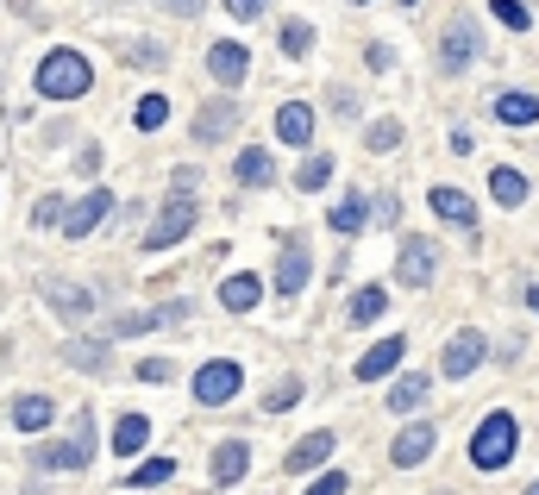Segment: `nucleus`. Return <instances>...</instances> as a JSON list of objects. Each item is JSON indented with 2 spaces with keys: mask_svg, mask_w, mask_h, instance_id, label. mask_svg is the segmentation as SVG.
Wrapping results in <instances>:
<instances>
[{
  "mask_svg": "<svg viewBox=\"0 0 539 495\" xmlns=\"http://www.w3.org/2000/svg\"><path fill=\"white\" fill-rule=\"evenodd\" d=\"M182 314H189V308H182V301H176V308H145V314H120V320H113V339H138V333H157L163 320H182Z\"/></svg>",
  "mask_w": 539,
  "mask_h": 495,
  "instance_id": "5701e85b",
  "label": "nucleus"
},
{
  "mask_svg": "<svg viewBox=\"0 0 539 495\" xmlns=\"http://www.w3.org/2000/svg\"><path fill=\"white\" fill-rule=\"evenodd\" d=\"M51 420H57L51 395H19V402H13V427H19V433H44Z\"/></svg>",
  "mask_w": 539,
  "mask_h": 495,
  "instance_id": "b1692460",
  "label": "nucleus"
},
{
  "mask_svg": "<svg viewBox=\"0 0 539 495\" xmlns=\"http://www.w3.org/2000/svg\"><path fill=\"white\" fill-rule=\"evenodd\" d=\"M107 214H113V195H107V188H88V195H82L76 207H69V214H63L57 226H63V239H69V245H82V239H88V232H95Z\"/></svg>",
  "mask_w": 539,
  "mask_h": 495,
  "instance_id": "6e6552de",
  "label": "nucleus"
},
{
  "mask_svg": "<svg viewBox=\"0 0 539 495\" xmlns=\"http://www.w3.org/2000/svg\"><path fill=\"white\" fill-rule=\"evenodd\" d=\"M489 358V339L477 333V326H464V333H452L445 339V358H439V376H452V383H464L477 364Z\"/></svg>",
  "mask_w": 539,
  "mask_h": 495,
  "instance_id": "0eeeda50",
  "label": "nucleus"
},
{
  "mask_svg": "<svg viewBox=\"0 0 539 495\" xmlns=\"http://www.w3.org/2000/svg\"><path fill=\"white\" fill-rule=\"evenodd\" d=\"M163 120H170V101H163V94H145V101L132 107V126H138V132H157Z\"/></svg>",
  "mask_w": 539,
  "mask_h": 495,
  "instance_id": "473e14b6",
  "label": "nucleus"
},
{
  "mask_svg": "<svg viewBox=\"0 0 539 495\" xmlns=\"http://www.w3.org/2000/svg\"><path fill=\"white\" fill-rule=\"evenodd\" d=\"M57 220H63V201L44 195V201H38V226H57Z\"/></svg>",
  "mask_w": 539,
  "mask_h": 495,
  "instance_id": "79ce46f5",
  "label": "nucleus"
},
{
  "mask_svg": "<svg viewBox=\"0 0 539 495\" xmlns=\"http://www.w3.org/2000/svg\"><path fill=\"white\" fill-rule=\"evenodd\" d=\"M496 120H502V126H533V120H539V94H502V101H496Z\"/></svg>",
  "mask_w": 539,
  "mask_h": 495,
  "instance_id": "cd10ccee",
  "label": "nucleus"
},
{
  "mask_svg": "<svg viewBox=\"0 0 539 495\" xmlns=\"http://www.w3.org/2000/svg\"><path fill=\"white\" fill-rule=\"evenodd\" d=\"M232 126H239V101H207L195 113V145H214V138H226Z\"/></svg>",
  "mask_w": 539,
  "mask_h": 495,
  "instance_id": "a211bd4d",
  "label": "nucleus"
},
{
  "mask_svg": "<svg viewBox=\"0 0 539 495\" xmlns=\"http://www.w3.org/2000/svg\"><path fill=\"white\" fill-rule=\"evenodd\" d=\"M489 195H496L502 207H521V201H527V176L502 163V170H489Z\"/></svg>",
  "mask_w": 539,
  "mask_h": 495,
  "instance_id": "c85d7f7f",
  "label": "nucleus"
},
{
  "mask_svg": "<svg viewBox=\"0 0 539 495\" xmlns=\"http://www.w3.org/2000/svg\"><path fill=\"white\" fill-rule=\"evenodd\" d=\"M452 151H458V157H471V151H477V138H471V126H452Z\"/></svg>",
  "mask_w": 539,
  "mask_h": 495,
  "instance_id": "c03bdc74",
  "label": "nucleus"
},
{
  "mask_svg": "<svg viewBox=\"0 0 539 495\" xmlns=\"http://www.w3.org/2000/svg\"><path fill=\"white\" fill-rule=\"evenodd\" d=\"M308 270H314L308 239H289L283 257H276V295H301V289H308Z\"/></svg>",
  "mask_w": 539,
  "mask_h": 495,
  "instance_id": "9d476101",
  "label": "nucleus"
},
{
  "mask_svg": "<svg viewBox=\"0 0 539 495\" xmlns=\"http://www.w3.org/2000/svg\"><path fill=\"white\" fill-rule=\"evenodd\" d=\"M257 295H264V282H257V276H226V282H220V308H226V314H251Z\"/></svg>",
  "mask_w": 539,
  "mask_h": 495,
  "instance_id": "393cba45",
  "label": "nucleus"
},
{
  "mask_svg": "<svg viewBox=\"0 0 539 495\" xmlns=\"http://www.w3.org/2000/svg\"><path fill=\"white\" fill-rule=\"evenodd\" d=\"M239 389H245V370L232 364V358H207V364L195 370V402H201V408L239 402Z\"/></svg>",
  "mask_w": 539,
  "mask_h": 495,
  "instance_id": "39448f33",
  "label": "nucleus"
},
{
  "mask_svg": "<svg viewBox=\"0 0 539 495\" xmlns=\"http://www.w3.org/2000/svg\"><path fill=\"white\" fill-rule=\"evenodd\" d=\"M314 51V26H308V19H289V26H283V57H308Z\"/></svg>",
  "mask_w": 539,
  "mask_h": 495,
  "instance_id": "c9c22d12",
  "label": "nucleus"
},
{
  "mask_svg": "<svg viewBox=\"0 0 539 495\" xmlns=\"http://www.w3.org/2000/svg\"><path fill=\"white\" fill-rule=\"evenodd\" d=\"M377 220H383V226H395V220H402V201L383 195V201H377Z\"/></svg>",
  "mask_w": 539,
  "mask_h": 495,
  "instance_id": "a18cd8bd",
  "label": "nucleus"
},
{
  "mask_svg": "<svg viewBox=\"0 0 539 495\" xmlns=\"http://www.w3.org/2000/svg\"><path fill=\"white\" fill-rule=\"evenodd\" d=\"M402 358H408V339H402V333H389V339H377V345L364 351L351 376H358V383H383V376H389L395 364H402Z\"/></svg>",
  "mask_w": 539,
  "mask_h": 495,
  "instance_id": "9b49d317",
  "label": "nucleus"
},
{
  "mask_svg": "<svg viewBox=\"0 0 539 495\" xmlns=\"http://www.w3.org/2000/svg\"><path fill=\"white\" fill-rule=\"evenodd\" d=\"M489 13H496L508 32H527V26H533V13L521 7V0H489Z\"/></svg>",
  "mask_w": 539,
  "mask_h": 495,
  "instance_id": "e433bc0d",
  "label": "nucleus"
},
{
  "mask_svg": "<svg viewBox=\"0 0 539 495\" xmlns=\"http://www.w3.org/2000/svg\"><path fill=\"white\" fill-rule=\"evenodd\" d=\"M301 395H308V383H301V376H283V383H276L270 395H264V414H289Z\"/></svg>",
  "mask_w": 539,
  "mask_h": 495,
  "instance_id": "2f4dec72",
  "label": "nucleus"
},
{
  "mask_svg": "<svg viewBox=\"0 0 539 495\" xmlns=\"http://www.w3.org/2000/svg\"><path fill=\"white\" fill-rule=\"evenodd\" d=\"M326 182H333V157H326V151H308V157H301V170H295V188H301V195H320Z\"/></svg>",
  "mask_w": 539,
  "mask_h": 495,
  "instance_id": "a878e982",
  "label": "nucleus"
},
{
  "mask_svg": "<svg viewBox=\"0 0 539 495\" xmlns=\"http://www.w3.org/2000/svg\"><path fill=\"white\" fill-rule=\"evenodd\" d=\"M170 376H176L170 358H145V364H138V383H170Z\"/></svg>",
  "mask_w": 539,
  "mask_h": 495,
  "instance_id": "58836bf2",
  "label": "nucleus"
},
{
  "mask_svg": "<svg viewBox=\"0 0 539 495\" xmlns=\"http://www.w3.org/2000/svg\"><path fill=\"white\" fill-rule=\"evenodd\" d=\"M351 7H364V0H351Z\"/></svg>",
  "mask_w": 539,
  "mask_h": 495,
  "instance_id": "3c124183",
  "label": "nucleus"
},
{
  "mask_svg": "<svg viewBox=\"0 0 539 495\" xmlns=\"http://www.w3.org/2000/svg\"><path fill=\"white\" fill-rule=\"evenodd\" d=\"M245 63H251V57H245V44H239V38H220L214 51H207V76H214V82L232 94V88L245 82Z\"/></svg>",
  "mask_w": 539,
  "mask_h": 495,
  "instance_id": "4468645a",
  "label": "nucleus"
},
{
  "mask_svg": "<svg viewBox=\"0 0 539 495\" xmlns=\"http://www.w3.org/2000/svg\"><path fill=\"white\" fill-rule=\"evenodd\" d=\"M76 170L95 176V170H101V145H82V151H76Z\"/></svg>",
  "mask_w": 539,
  "mask_h": 495,
  "instance_id": "a19ab883",
  "label": "nucleus"
},
{
  "mask_svg": "<svg viewBox=\"0 0 539 495\" xmlns=\"http://www.w3.org/2000/svg\"><path fill=\"white\" fill-rule=\"evenodd\" d=\"M88 458H95V414H88V408L69 420V439L32 445V464L38 470H69V477H76V470H88Z\"/></svg>",
  "mask_w": 539,
  "mask_h": 495,
  "instance_id": "7ed1b4c3",
  "label": "nucleus"
},
{
  "mask_svg": "<svg viewBox=\"0 0 539 495\" xmlns=\"http://www.w3.org/2000/svg\"><path fill=\"white\" fill-rule=\"evenodd\" d=\"M32 88L44 94V101H82V94L95 88V69H88V57H82V51H69V44H57V51L38 63Z\"/></svg>",
  "mask_w": 539,
  "mask_h": 495,
  "instance_id": "f257e3e1",
  "label": "nucleus"
},
{
  "mask_svg": "<svg viewBox=\"0 0 539 495\" xmlns=\"http://www.w3.org/2000/svg\"><path fill=\"white\" fill-rule=\"evenodd\" d=\"M527 495H539V483H533V489H527Z\"/></svg>",
  "mask_w": 539,
  "mask_h": 495,
  "instance_id": "8fccbe9b",
  "label": "nucleus"
},
{
  "mask_svg": "<svg viewBox=\"0 0 539 495\" xmlns=\"http://www.w3.org/2000/svg\"><path fill=\"white\" fill-rule=\"evenodd\" d=\"M276 145H314V107L308 101H283V113H276Z\"/></svg>",
  "mask_w": 539,
  "mask_h": 495,
  "instance_id": "dca6fc26",
  "label": "nucleus"
},
{
  "mask_svg": "<svg viewBox=\"0 0 539 495\" xmlns=\"http://www.w3.org/2000/svg\"><path fill=\"white\" fill-rule=\"evenodd\" d=\"M427 201H433V214H439L445 226H464V232H471V239H477V201L464 195V188H452V182H439V188H433Z\"/></svg>",
  "mask_w": 539,
  "mask_h": 495,
  "instance_id": "ddd939ff",
  "label": "nucleus"
},
{
  "mask_svg": "<svg viewBox=\"0 0 539 495\" xmlns=\"http://www.w3.org/2000/svg\"><path fill=\"white\" fill-rule=\"evenodd\" d=\"M364 57H370V69H389V63H395V51H389V44H370Z\"/></svg>",
  "mask_w": 539,
  "mask_h": 495,
  "instance_id": "49530a36",
  "label": "nucleus"
},
{
  "mask_svg": "<svg viewBox=\"0 0 539 495\" xmlns=\"http://www.w3.org/2000/svg\"><path fill=\"white\" fill-rule=\"evenodd\" d=\"M439 276V251H433V239H408L395 245V282H402V289H427V282Z\"/></svg>",
  "mask_w": 539,
  "mask_h": 495,
  "instance_id": "423d86ee",
  "label": "nucleus"
},
{
  "mask_svg": "<svg viewBox=\"0 0 539 495\" xmlns=\"http://www.w3.org/2000/svg\"><path fill=\"white\" fill-rule=\"evenodd\" d=\"M195 220H201V207L189 201V195H170L157 207V220L145 226V251H170V245H182L195 232Z\"/></svg>",
  "mask_w": 539,
  "mask_h": 495,
  "instance_id": "20e7f679",
  "label": "nucleus"
},
{
  "mask_svg": "<svg viewBox=\"0 0 539 495\" xmlns=\"http://www.w3.org/2000/svg\"><path fill=\"white\" fill-rule=\"evenodd\" d=\"M120 57H126V63H145V69H157V63H170V51H157V44H145V38H138V44H126Z\"/></svg>",
  "mask_w": 539,
  "mask_h": 495,
  "instance_id": "4c0bfd02",
  "label": "nucleus"
},
{
  "mask_svg": "<svg viewBox=\"0 0 539 495\" xmlns=\"http://www.w3.org/2000/svg\"><path fill=\"white\" fill-rule=\"evenodd\" d=\"M69 364H76V370H88V376H101V370H107V351H101V339H76V345H69Z\"/></svg>",
  "mask_w": 539,
  "mask_h": 495,
  "instance_id": "72a5a7b5",
  "label": "nucleus"
},
{
  "mask_svg": "<svg viewBox=\"0 0 539 495\" xmlns=\"http://www.w3.org/2000/svg\"><path fill=\"white\" fill-rule=\"evenodd\" d=\"M408 7H420V0H408Z\"/></svg>",
  "mask_w": 539,
  "mask_h": 495,
  "instance_id": "603ef678",
  "label": "nucleus"
},
{
  "mask_svg": "<svg viewBox=\"0 0 539 495\" xmlns=\"http://www.w3.org/2000/svg\"><path fill=\"white\" fill-rule=\"evenodd\" d=\"M151 445V420L145 414H120L113 420V458H138Z\"/></svg>",
  "mask_w": 539,
  "mask_h": 495,
  "instance_id": "4be33fe9",
  "label": "nucleus"
},
{
  "mask_svg": "<svg viewBox=\"0 0 539 495\" xmlns=\"http://www.w3.org/2000/svg\"><path fill=\"white\" fill-rule=\"evenodd\" d=\"M226 13L232 19H257V13H264V0H226Z\"/></svg>",
  "mask_w": 539,
  "mask_h": 495,
  "instance_id": "37998d69",
  "label": "nucleus"
},
{
  "mask_svg": "<svg viewBox=\"0 0 539 495\" xmlns=\"http://www.w3.org/2000/svg\"><path fill=\"white\" fill-rule=\"evenodd\" d=\"M345 489H351V483L339 477V470H320V477L308 483V495H345Z\"/></svg>",
  "mask_w": 539,
  "mask_h": 495,
  "instance_id": "ea45409f",
  "label": "nucleus"
},
{
  "mask_svg": "<svg viewBox=\"0 0 539 495\" xmlns=\"http://www.w3.org/2000/svg\"><path fill=\"white\" fill-rule=\"evenodd\" d=\"M163 7H176V13H182V19H195V13H201V7H207V0H163Z\"/></svg>",
  "mask_w": 539,
  "mask_h": 495,
  "instance_id": "de8ad7c7",
  "label": "nucleus"
},
{
  "mask_svg": "<svg viewBox=\"0 0 539 495\" xmlns=\"http://www.w3.org/2000/svg\"><path fill=\"white\" fill-rule=\"evenodd\" d=\"M477 26H471V19H452V26H445V51H439V63L445 69H464V63H471L477 57Z\"/></svg>",
  "mask_w": 539,
  "mask_h": 495,
  "instance_id": "412c9836",
  "label": "nucleus"
},
{
  "mask_svg": "<svg viewBox=\"0 0 539 495\" xmlns=\"http://www.w3.org/2000/svg\"><path fill=\"white\" fill-rule=\"evenodd\" d=\"M326 220H333V232H345V239H358V232H364V220H370V201H364V195H345V201H339Z\"/></svg>",
  "mask_w": 539,
  "mask_h": 495,
  "instance_id": "bb28decb",
  "label": "nucleus"
},
{
  "mask_svg": "<svg viewBox=\"0 0 539 495\" xmlns=\"http://www.w3.org/2000/svg\"><path fill=\"white\" fill-rule=\"evenodd\" d=\"M527 308H533V314H539V289H533V295H527Z\"/></svg>",
  "mask_w": 539,
  "mask_h": 495,
  "instance_id": "09e8293b",
  "label": "nucleus"
},
{
  "mask_svg": "<svg viewBox=\"0 0 539 495\" xmlns=\"http://www.w3.org/2000/svg\"><path fill=\"white\" fill-rule=\"evenodd\" d=\"M389 314V295L377 289V282H370V289H358V295H351V320H358V326H370V320H383Z\"/></svg>",
  "mask_w": 539,
  "mask_h": 495,
  "instance_id": "7c9ffc66",
  "label": "nucleus"
},
{
  "mask_svg": "<svg viewBox=\"0 0 539 495\" xmlns=\"http://www.w3.org/2000/svg\"><path fill=\"white\" fill-rule=\"evenodd\" d=\"M251 470V445L245 439H220L214 452H207V477H214V489H232Z\"/></svg>",
  "mask_w": 539,
  "mask_h": 495,
  "instance_id": "1a4fd4ad",
  "label": "nucleus"
},
{
  "mask_svg": "<svg viewBox=\"0 0 539 495\" xmlns=\"http://www.w3.org/2000/svg\"><path fill=\"white\" fill-rule=\"evenodd\" d=\"M163 483H176V458H145L126 477V489H163Z\"/></svg>",
  "mask_w": 539,
  "mask_h": 495,
  "instance_id": "c756f323",
  "label": "nucleus"
},
{
  "mask_svg": "<svg viewBox=\"0 0 539 495\" xmlns=\"http://www.w3.org/2000/svg\"><path fill=\"white\" fill-rule=\"evenodd\" d=\"M333 452H339V439H333V433H326V427H320V433H308V439H295L283 464H289V470H320V464H326V458H333Z\"/></svg>",
  "mask_w": 539,
  "mask_h": 495,
  "instance_id": "aec40b11",
  "label": "nucleus"
},
{
  "mask_svg": "<svg viewBox=\"0 0 539 495\" xmlns=\"http://www.w3.org/2000/svg\"><path fill=\"white\" fill-rule=\"evenodd\" d=\"M232 182H239V188H270V182H276L270 145H245L239 157H232Z\"/></svg>",
  "mask_w": 539,
  "mask_h": 495,
  "instance_id": "2eb2a0df",
  "label": "nucleus"
},
{
  "mask_svg": "<svg viewBox=\"0 0 539 495\" xmlns=\"http://www.w3.org/2000/svg\"><path fill=\"white\" fill-rule=\"evenodd\" d=\"M44 308L63 314V320H88V314H95V295L69 289V282H57V276H44Z\"/></svg>",
  "mask_w": 539,
  "mask_h": 495,
  "instance_id": "f3484780",
  "label": "nucleus"
},
{
  "mask_svg": "<svg viewBox=\"0 0 539 495\" xmlns=\"http://www.w3.org/2000/svg\"><path fill=\"white\" fill-rule=\"evenodd\" d=\"M433 445H439V433L427 427V420H420V427H402V433H395V445H389V464L395 470H414V464L433 458Z\"/></svg>",
  "mask_w": 539,
  "mask_h": 495,
  "instance_id": "f8f14e48",
  "label": "nucleus"
},
{
  "mask_svg": "<svg viewBox=\"0 0 539 495\" xmlns=\"http://www.w3.org/2000/svg\"><path fill=\"white\" fill-rule=\"evenodd\" d=\"M427 395H433V376H427V370H402V376H395V389L383 395V402H389L395 414H414L420 402H427Z\"/></svg>",
  "mask_w": 539,
  "mask_h": 495,
  "instance_id": "6ab92c4d",
  "label": "nucleus"
},
{
  "mask_svg": "<svg viewBox=\"0 0 539 495\" xmlns=\"http://www.w3.org/2000/svg\"><path fill=\"white\" fill-rule=\"evenodd\" d=\"M395 145H402V120H395V113H383V120L370 126V151H377V157H389Z\"/></svg>",
  "mask_w": 539,
  "mask_h": 495,
  "instance_id": "f704fd0d",
  "label": "nucleus"
},
{
  "mask_svg": "<svg viewBox=\"0 0 539 495\" xmlns=\"http://www.w3.org/2000/svg\"><path fill=\"white\" fill-rule=\"evenodd\" d=\"M514 445H521V420H514L508 408H489L477 420V433H471V464L477 470H502L514 458Z\"/></svg>",
  "mask_w": 539,
  "mask_h": 495,
  "instance_id": "f03ea898",
  "label": "nucleus"
}]
</instances>
